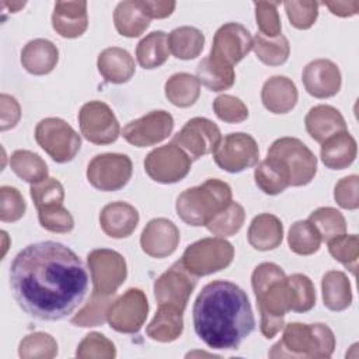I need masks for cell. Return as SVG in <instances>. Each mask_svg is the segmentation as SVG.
Listing matches in <instances>:
<instances>
[{
  "label": "cell",
  "mask_w": 359,
  "mask_h": 359,
  "mask_svg": "<svg viewBox=\"0 0 359 359\" xmlns=\"http://www.w3.org/2000/svg\"><path fill=\"white\" fill-rule=\"evenodd\" d=\"M328 251L334 257V259L341 262L353 275H356L359 257V240L356 234H341L330 240Z\"/></svg>",
  "instance_id": "44"
},
{
  "label": "cell",
  "mask_w": 359,
  "mask_h": 359,
  "mask_svg": "<svg viewBox=\"0 0 359 359\" xmlns=\"http://www.w3.org/2000/svg\"><path fill=\"white\" fill-rule=\"evenodd\" d=\"M10 287L17 304L31 317L56 321L72 314L88 290L83 261L67 245L39 241L13 259Z\"/></svg>",
  "instance_id": "1"
},
{
  "label": "cell",
  "mask_w": 359,
  "mask_h": 359,
  "mask_svg": "<svg viewBox=\"0 0 359 359\" xmlns=\"http://www.w3.org/2000/svg\"><path fill=\"white\" fill-rule=\"evenodd\" d=\"M287 280L293 290L294 304L293 311L306 313L316 304V289L311 279L303 273H293L287 276Z\"/></svg>",
  "instance_id": "49"
},
{
  "label": "cell",
  "mask_w": 359,
  "mask_h": 359,
  "mask_svg": "<svg viewBox=\"0 0 359 359\" xmlns=\"http://www.w3.org/2000/svg\"><path fill=\"white\" fill-rule=\"evenodd\" d=\"M213 111L219 119L227 123H240L248 118L247 105L237 97L223 94L213 101Z\"/></svg>",
  "instance_id": "52"
},
{
  "label": "cell",
  "mask_w": 359,
  "mask_h": 359,
  "mask_svg": "<svg viewBox=\"0 0 359 359\" xmlns=\"http://www.w3.org/2000/svg\"><path fill=\"white\" fill-rule=\"evenodd\" d=\"M278 1H255V20L259 28V34L268 38H276L280 35L282 24L278 13Z\"/></svg>",
  "instance_id": "47"
},
{
  "label": "cell",
  "mask_w": 359,
  "mask_h": 359,
  "mask_svg": "<svg viewBox=\"0 0 359 359\" xmlns=\"http://www.w3.org/2000/svg\"><path fill=\"white\" fill-rule=\"evenodd\" d=\"M234 258L233 245L224 238L208 237L187 247L181 262L196 278L227 268Z\"/></svg>",
  "instance_id": "6"
},
{
  "label": "cell",
  "mask_w": 359,
  "mask_h": 359,
  "mask_svg": "<svg viewBox=\"0 0 359 359\" xmlns=\"http://www.w3.org/2000/svg\"><path fill=\"white\" fill-rule=\"evenodd\" d=\"M323 302L331 311H342L352 303V289L348 276L341 271H328L321 279Z\"/></svg>",
  "instance_id": "31"
},
{
  "label": "cell",
  "mask_w": 359,
  "mask_h": 359,
  "mask_svg": "<svg viewBox=\"0 0 359 359\" xmlns=\"http://www.w3.org/2000/svg\"><path fill=\"white\" fill-rule=\"evenodd\" d=\"M18 355L22 359H52L57 355V342L50 334L32 332L21 339Z\"/></svg>",
  "instance_id": "43"
},
{
  "label": "cell",
  "mask_w": 359,
  "mask_h": 359,
  "mask_svg": "<svg viewBox=\"0 0 359 359\" xmlns=\"http://www.w3.org/2000/svg\"><path fill=\"white\" fill-rule=\"evenodd\" d=\"M0 115H1L0 129L3 132L14 128L18 123L21 118V108L13 95H8V94L0 95Z\"/></svg>",
  "instance_id": "54"
},
{
  "label": "cell",
  "mask_w": 359,
  "mask_h": 359,
  "mask_svg": "<svg viewBox=\"0 0 359 359\" xmlns=\"http://www.w3.org/2000/svg\"><path fill=\"white\" fill-rule=\"evenodd\" d=\"M132 160L126 154L104 153L87 165V180L98 191L112 192L123 188L132 177Z\"/></svg>",
  "instance_id": "10"
},
{
  "label": "cell",
  "mask_w": 359,
  "mask_h": 359,
  "mask_svg": "<svg viewBox=\"0 0 359 359\" xmlns=\"http://www.w3.org/2000/svg\"><path fill=\"white\" fill-rule=\"evenodd\" d=\"M114 302V294L93 293L88 302L81 310L72 318V323L77 327H97L105 323L108 310Z\"/></svg>",
  "instance_id": "41"
},
{
  "label": "cell",
  "mask_w": 359,
  "mask_h": 359,
  "mask_svg": "<svg viewBox=\"0 0 359 359\" xmlns=\"http://www.w3.org/2000/svg\"><path fill=\"white\" fill-rule=\"evenodd\" d=\"M304 125L311 139L318 143H324L331 136L346 130V123L341 112L325 104L313 107L304 118Z\"/></svg>",
  "instance_id": "23"
},
{
  "label": "cell",
  "mask_w": 359,
  "mask_h": 359,
  "mask_svg": "<svg viewBox=\"0 0 359 359\" xmlns=\"http://www.w3.org/2000/svg\"><path fill=\"white\" fill-rule=\"evenodd\" d=\"M335 349V337L321 323L285 324L282 338L268 352L269 358H314L328 359Z\"/></svg>",
  "instance_id": "4"
},
{
  "label": "cell",
  "mask_w": 359,
  "mask_h": 359,
  "mask_svg": "<svg viewBox=\"0 0 359 359\" xmlns=\"http://www.w3.org/2000/svg\"><path fill=\"white\" fill-rule=\"evenodd\" d=\"M196 79L212 91H223L234 84L236 73L233 66L208 56L196 67Z\"/></svg>",
  "instance_id": "33"
},
{
  "label": "cell",
  "mask_w": 359,
  "mask_h": 359,
  "mask_svg": "<svg viewBox=\"0 0 359 359\" xmlns=\"http://www.w3.org/2000/svg\"><path fill=\"white\" fill-rule=\"evenodd\" d=\"M147 313L149 303L146 294L140 289L130 287L112 302L107 321L118 332L136 334L144 324Z\"/></svg>",
  "instance_id": "14"
},
{
  "label": "cell",
  "mask_w": 359,
  "mask_h": 359,
  "mask_svg": "<svg viewBox=\"0 0 359 359\" xmlns=\"http://www.w3.org/2000/svg\"><path fill=\"white\" fill-rule=\"evenodd\" d=\"M222 140L219 126L208 118L196 116L189 119L174 136L172 143L180 146L192 158L215 153Z\"/></svg>",
  "instance_id": "16"
},
{
  "label": "cell",
  "mask_w": 359,
  "mask_h": 359,
  "mask_svg": "<svg viewBox=\"0 0 359 359\" xmlns=\"http://www.w3.org/2000/svg\"><path fill=\"white\" fill-rule=\"evenodd\" d=\"M251 285L261 314V332L273 338L285 327V316L293 311L294 297L283 269L273 262L259 264L252 275Z\"/></svg>",
  "instance_id": "3"
},
{
  "label": "cell",
  "mask_w": 359,
  "mask_h": 359,
  "mask_svg": "<svg viewBox=\"0 0 359 359\" xmlns=\"http://www.w3.org/2000/svg\"><path fill=\"white\" fill-rule=\"evenodd\" d=\"M247 238L251 247L258 251L275 250L283 238L282 222L275 215L261 213L252 219Z\"/></svg>",
  "instance_id": "28"
},
{
  "label": "cell",
  "mask_w": 359,
  "mask_h": 359,
  "mask_svg": "<svg viewBox=\"0 0 359 359\" xmlns=\"http://www.w3.org/2000/svg\"><path fill=\"white\" fill-rule=\"evenodd\" d=\"M287 244L294 254L311 255L318 251L321 236L309 220H299L289 230Z\"/></svg>",
  "instance_id": "39"
},
{
  "label": "cell",
  "mask_w": 359,
  "mask_h": 359,
  "mask_svg": "<svg viewBox=\"0 0 359 359\" xmlns=\"http://www.w3.org/2000/svg\"><path fill=\"white\" fill-rule=\"evenodd\" d=\"M359 177L358 175H349L345 178H341L334 189V198L337 203L349 210H355L359 206Z\"/></svg>",
  "instance_id": "53"
},
{
  "label": "cell",
  "mask_w": 359,
  "mask_h": 359,
  "mask_svg": "<svg viewBox=\"0 0 359 359\" xmlns=\"http://www.w3.org/2000/svg\"><path fill=\"white\" fill-rule=\"evenodd\" d=\"M27 205L21 192L8 185L0 188V220L13 223L20 220L25 213Z\"/></svg>",
  "instance_id": "50"
},
{
  "label": "cell",
  "mask_w": 359,
  "mask_h": 359,
  "mask_svg": "<svg viewBox=\"0 0 359 359\" xmlns=\"http://www.w3.org/2000/svg\"><path fill=\"white\" fill-rule=\"evenodd\" d=\"M142 4L146 10V14L151 18H165L172 14L175 8V1H150V0H142Z\"/></svg>",
  "instance_id": "55"
},
{
  "label": "cell",
  "mask_w": 359,
  "mask_h": 359,
  "mask_svg": "<svg viewBox=\"0 0 359 359\" xmlns=\"http://www.w3.org/2000/svg\"><path fill=\"white\" fill-rule=\"evenodd\" d=\"M356 151V140L348 130H345L321 143L320 157L327 168L344 170L355 161Z\"/></svg>",
  "instance_id": "27"
},
{
  "label": "cell",
  "mask_w": 359,
  "mask_h": 359,
  "mask_svg": "<svg viewBox=\"0 0 359 359\" xmlns=\"http://www.w3.org/2000/svg\"><path fill=\"white\" fill-rule=\"evenodd\" d=\"M29 194L36 210L50 205H62L65 199L63 185L55 178H46L38 184H32Z\"/></svg>",
  "instance_id": "48"
},
{
  "label": "cell",
  "mask_w": 359,
  "mask_h": 359,
  "mask_svg": "<svg viewBox=\"0 0 359 359\" xmlns=\"http://www.w3.org/2000/svg\"><path fill=\"white\" fill-rule=\"evenodd\" d=\"M309 222L317 229L321 236V241L328 243L330 240L345 234L346 222L339 210L335 208L324 206L311 212Z\"/></svg>",
  "instance_id": "40"
},
{
  "label": "cell",
  "mask_w": 359,
  "mask_h": 359,
  "mask_svg": "<svg viewBox=\"0 0 359 359\" xmlns=\"http://www.w3.org/2000/svg\"><path fill=\"white\" fill-rule=\"evenodd\" d=\"M59 60V50L53 42L43 38L29 41L21 50L22 67L35 76L50 73Z\"/></svg>",
  "instance_id": "24"
},
{
  "label": "cell",
  "mask_w": 359,
  "mask_h": 359,
  "mask_svg": "<svg viewBox=\"0 0 359 359\" xmlns=\"http://www.w3.org/2000/svg\"><path fill=\"white\" fill-rule=\"evenodd\" d=\"M174 128V119L167 111H151L144 116L129 122L123 130V139L136 146L147 147L167 139Z\"/></svg>",
  "instance_id": "17"
},
{
  "label": "cell",
  "mask_w": 359,
  "mask_h": 359,
  "mask_svg": "<svg viewBox=\"0 0 359 359\" xmlns=\"http://www.w3.org/2000/svg\"><path fill=\"white\" fill-rule=\"evenodd\" d=\"M254 178L257 187L266 195H278L290 185V175L286 167L278 158L269 156L257 165Z\"/></svg>",
  "instance_id": "32"
},
{
  "label": "cell",
  "mask_w": 359,
  "mask_h": 359,
  "mask_svg": "<svg viewBox=\"0 0 359 359\" xmlns=\"http://www.w3.org/2000/svg\"><path fill=\"white\" fill-rule=\"evenodd\" d=\"M189 170V156L172 142L151 150L144 158L146 174L160 184L178 182L188 175Z\"/></svg>",
  "instance_id": "11"
},
{
  "label": "cell",
  "mask_w": 359,
  "mask_h": 359,
  "mask_svg": "<svg viewBox=\"0 0 359 359\" xmlns=\"http://www.w3.org/2000/svg\"><path fill=\"white\" fill-rule=\"evenodd\" d=\"M192 314L196 335L212 349H238L255 328L248 296L229 280H213L203 286Z\"/></svg>",
  "instance_id": "2"
},
{
  "label": "cell",
  "mask_w": 359,
  "mask_h": 359,
  "mask_svg": "<svg viewBox=\"0 0 359 359\" xmlns=\"http://www.w3.org/2000/svg\"><path fill=\"white\" fill-rule=\"evenodd\" d=\"M87 264L91 272L93 293L115 294L128 276L125 258L114 250H93L87 255Z\"/></svg>",
  "instance_id": "9"
},
{
  "label": "cell",
  "mask_w": 359,
  "mask_h": 359,
  "mask_svg": "<svg viewBox=\"0 0 359 359\" xmlns=\"http://www.w3.org/2000/svg\"><path fill=\"white\" fill-rule=\"evenodd\" d=\"M170 56L168 36L164 31L147 34L136 46V59L143 69H156Z\"/></svg>",
  "instance_id": "35"
},
{
  "label": "cell",
  "mask_w": 359,
  "mask_h": 359,
  "mask_svg": "<svg viewBox=\"0 0 359 359\" xmlns=\"http://www.w3.org/2000/svg\"><path fill=\"white\" fill-rule=\"evenodd\" d=\"M36 143L56 163L72 161L81 147L80 135L60 118H45L35 128Z\"/></svg>",
  "instance_id": "8"
},
{
  "label": "cell",
  "mask_w": 359,
  "mask_h": 359,
  "mask_svg": "<svg viewBox=\"0 0 359 359\" xmlns=\"http://www.w3.org/2000/svg\"><path fill=\"white\" fill-rule=\"evenodd\" d=\"M244 208L240 203L231 201L222 212H219L206 223V227L215 236L230 237L241 229V226L244 224Z\"/></svg>",
  "instance_id": "42"
},
{
  "label": "cell",
  "mask_w": 359,
  "mask_h": 359,
  "mask_svg": "<svg viewBox=\"0 0 359 359\" xmlns=\"http://www.w3.org/2000/svg\"><path fill=\"white\" fill-rule=\"evenodd\" d=\"M252 49L257 57L268 66L283 65L290 53L289 41L282 34L276 38H268L261 34H257L252 38Z\"/></svg>",
  "instance_id": "38"
},
{
  "label": "cell",
  "mask_w": 359,
  "mask_h": 359,
  "mask_svg": "<svg viewBox=\"0 0 359 359\" xmlns=\"http://www.w3.org/2000/svg\"><path fill=\"white\" fill-rule=\"evenodd\" d=\"M251 49L252 36L250 31L238 22H227L216 31L209 56L234 66L243 60Z\"/></svg>",
  "instance_id": "18"
},
{
  "label": "cell",
  "mask_w": 359,
  "mask_h": 359,
  "mask_svg": "<svg viewBox=\"0 0 359 359\" xmlns=\"http://www.w3.org/2000/svg\"><path fill=\"white\" fill-rule=\"evenodd\" d=\"M180 243V230L177 226L165 219H151L142 231L140 247L153 258H164L171 255Z\"/></svg>",
  "instance_id": "19"
},
{
  "label": "cell",
  "mask_w": 359,
  "mask_h": 359,
  "mask_svg": "<svg viewBox=\"0 0 359 359\" xmlns=\"http://www.w3.org/2000/svg\"><path fill=\"white\" fill-rule=\"evenodd\" d=\"M97 67L105 81L122 84L135 74V60L130 53L122 48L112 46L104 49L97 59Z\"/></svg>",
  "instance_id": "26"
},
{
  "label": "cell",
  "mask_w": 359,
  "mask_h": 359,
  "mask_svg": "<svg viewBox=\"0 0 359 359\" xmlns=\"http://www.w3.org/2000/svg\"><path fill=\"white\" fill-rule=\"evenodd\" d=\"M259 149L255 139L243 132L224 136L213 153L215 163L227 172H241L258 163Z\"/></svg>",
  "instance_id": "13"
},
{
  "label": "cell",
  "mask_w": 359,
  "mask_h": 359,
  "mask_svg": "<svg viewBox=\"0 0 359 359\" xmlns=\"http://www.w3.org/2000/svg\"><path fill=\"white\" fill-rule=\"evenodd\" d=\"M196 282V276L192 275L181 261H177L156 279L153 286L154 297L158 306H170L184 313Z\"/></svg>",
  "instance_id": "12"
},
{
  "label": "cell",
  "mask_w": 359,
  "mask_h": 359,
  "mask_svg": "<svg viewBox=\"0 0 359 359\" xmlns=\"http://www.w3.org/2000/svg\"><path fill=\"white\" fill-rule=\"evenodd\" d=\"M205 45V35L201 29L189 25L178 27L172 29L168 35L170 52L181 59L191 60L199 56Z\"/></svg>",
  "instance_id": "34"
},
{
  "label": "cell",
  "mask_w": 359,
  "mask_h": 359,
  "mask_svg": "<svg viewBox=\"0 0 359 359\" xmlns=\"http://www.w3.org/2000/svg\"><path fill=\"white\" fill-rule=\"evenodd\" d=\"M266 156L278 158L286 167L292 187L310 184L317 172V158L314 153L296 137L286 136L276 139L271 144Z\"/></svg>",
  "instance_id": "7"
},
{
  "label": "cell",
  "mask_w": 359,
  "mask_h": 359,
  "mask_svg": "<svg viewBox=\"0 0 359 359\" xmlns=\"http://www.w3.org/2000/svg\"><path fill=\"white\" fill-rule=\"evenodd\" d=\"M164 93L172 105L187 108L199 98L201 83L189 73H175L165 81Z\"/></svg>",
  "instance_id": "36"
},
{
  "label": "cell",
  "mask_w": 359,
  "mask_h": 359,
  "mask_svg": "<svg viewBox=\"0 0 359 359\" xmlns=\"http://www.w3.org/2000/svg\"><path fill=\"white\" fill-rule=\"evenodd\" d=\"M139 223V212L126 202H111L100 213V226L102 231L112 238H125L130 236Z\"/></svg>",
  "instance_id": "21"
},
{
  "label": "cell",
  "mask_w": 359,
  "mask_h": 359,
  "mask_svg": "<svg viewBox=\"0 0 359 359\" xmlns=\"http://www.w3.org/2000/svg\"><path fill=\"white\" fill-rule=\"evenodd\" d=\"M79 125L81 135L94 144L114 143L121 132L115 114L101 101H90L81 107Z\"/></svg>",
  "instance_id": "15"
},
{
  "label": "cell",
  "mask_w": 359,
  "mask_h": 359,
  "mask_svg": "<svg viewBox=\"0 0 359 359\" xmlns=\"http://www.w3.org/2000/svg\"><path fill=\"white\" fill-rule=\"evenodd\" d=\"M297 88L286 76H273L268 79L261 91L264 107L273 114H286L292 111L297 102Z\"/></svg>",
  "instance_id": "25"
},
{
  "label": "cell",
  "mask_w": 359,
  "mask_h": 359,
  "mask_svg": "<svg viewBox=\"0 0 359 359\" xmlns=\"http://www.w3.org/2000/svg\"><path fill=\"white\" fill-rule=\"evenodd\" d=\"M325 7L330 8V11L339 17H351L355 15L359 10V1H324Z\"/></svg>",
  "instance_id": "56"
},
{
  "label": "cell",
  "mask_w": 359,
  "mask_h": 359,
  "mask_svg": "<svg viewBox=\"0 0 359 359\" xmlns=\"http://www.w3.org/2000/svg\"><path fill=\"white\" fill-rule=\"evenodd\" d=\"M10 167L21 180L31 185L48 178L46 163L29 150H15L10 157Z\"/></svg>",
  "instance_id": "37"
},
{
  "label": "cell",
  "mask_w": 359,
  "mask_h": 359,
  "mask_svg": "<svg viewBox=\"0 0 359 359\" xmlns=\"http://www.w3.org/2000/svg\"><path fill=\"white\" fill-rule=\"evenodd\" d=\"M38 219L41 226L52 233H69L74 227V219L63 203L38 209Z\"/></svg>",
  "instance_id": "46"
},
{
  "label": "cell",
  "mask_w": 359,
  "mask_h": 359,
  "mask_svg": "<svg viewBox=\"0 0 359 359\" xmlns=\"http://www.w3.org/2000/svg\"><path fill=\"white\" fill-rule=\"evenodd\" d=\"M231 202V188L227 182L209 178L198 187L181 192L175 202L178 217L194 227L206 223Z\"/></svg>",
  "instance_id": "5"
},
{
  "label": "cell",
  "mask_w": 359,
  "mask_h": 359,
  "mask_svg": "<svg viewBox=\"0 0 359 359\" xmlns=\"http://www.w3.org/2000/svg\"><path fill=\"white\" fill-rule=\"evenodd\" d=\"M290 24L297 29H309L317 20L318 3L317 1H285L283 3Z\"/></svg>",
  "instance_id": "51"
},
{
  "label": "cell",
  "mask_w": 359,
  "mask_h": 359,
  "mask_svg": "<svg viewBox=\"0 0 359 359\" xmlns=\"http://www.w3.org/2000/svg\"><path fill=\"white\" fill-rule=\"evenodd\" d=\"M76 356L80 359H112L116 356V349L105 335L90 332L79 344Z\"/></svg>",
  "instance_id": "45"
},
{
  "label": "cell",
  "mask_w": 359,
  "mask_h": 359,
  "mask_svg": "<svg viewBox=\"0 0 359 359\" xmlns=\"http://www.w3.org/2000/svg\"><path fill=\"white\" fill-rule=\"evenodd\" d=\"M4 6H8L10 8H11V13H17L18 11V8H21V7H24L25 6V3L22 1H17V3H4Z\"/></svg>",
  "instance_id": "57"
},
{
  "label": "cell",
  "mask_w": 359,
  "mask_h": 359,
  "mask_svg": "<svg viewBox=\"0 0 359 359\" xmlns=\"http://www.w3.org/2000/svg\"><path fill=\"white\" fill-rule=\"evenodd\" d=\"M116 31L126 38L140 36L150 25V17L142 4V0L121 1L114 11Z\"/></svg>",
  "instance_id": "29"
},
{
  "label": "cell",
  "mask_w": 359,
  "mask_h": 359,
  "mask_svg": "<svg viewBox=\"0 0 359 359\" xmlns=\"http://www.w3.org/2000/svg\"><path fill=\"white\" fill-rule=\"evenodd\" d=\"M182 330V313L170 306H158L156 316L146 328V334L157 342H172L180 338Z\"/></svg>",
  "instance_id": "30"
},
{
  "label": "cell",
  "mask_w": 359,
  "mask_h": 359,
  "mask_svg": "<svg viewBox=\"0 0 359 359\" xmlns=\"http://www.w3.org/2000/svg\"><path fill=\"white\" fill-rule=\"evenodd\" d=\"M306 91L316 98H328L341 88V72L330 59H316L310 62L302 74Z\"/></svg>",
  "instance_id": "20"
},
{
  "label": "cell",
  "mask_w": 359,
  "mask_h": 359,
  "mask_svg": "<svg viewBox=\"0 0 359 359\" xmlns=\"http://www.w3.org/2000/svg\"><path fill=\"white\" fill-rule=\"evenodd\" d=\"M52 27L63 38H77L88 27L86 1H56Z\"/></svg>",
  "instance_id": "22"
}]
</instances>
